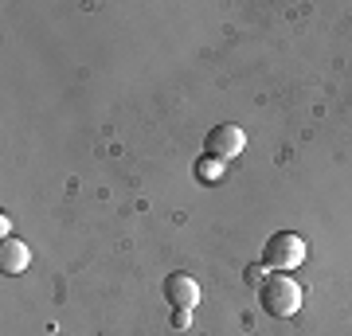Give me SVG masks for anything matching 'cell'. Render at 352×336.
Segmentation results:
<instances>
[{
    "label": "cell",
    "mask_w": 352,
    "mask_h": 336,
    "mask_svg": "<svg viewBox=\"0 0 352 336\" xmlns=\"http://www.w3.org/2000/svg\"><path fill=\"white\" fill-rule=\"evenodd\" d=\"M302 301H305L302 286L289 274H270L258 286V305H263V313L266 317H278V321H289L294 313L302 309Z\"/></svg>",
    "instance_id": "1"
},
{
    "label": "cell",
    "mask_w": 352,
    "mask_h": 336,
    "mask_svg": "<svg viewBox=\"0 0 352 336\" xmlns=\"http://www.w3.org/2000/svg\"><path fill=\"white\" fill-rule=\"evenodd\" d=\"M305 262V238L298 231H274L263 247V266L266 270H278V274H289Z\"/></svg>",
    "instance_id": "2"
},
{
    "label": "cell",
    "mask_w": 352,
    "mask_h": 336,
    "mask_svg": "<svg viewBox=\"0 0 352 336\" xmlns=\"http://www.w3.org/2000/svg\"><path fill=\"white\" fill-rule=\"evenodd\" d=\"M247 149V133H243V125L235 122H219L208 129V137H204V153L215 157V161H235L239 153Z\"/></svg>",
    "instance_id": "3"
},
{
    "label": "cell",
    "mask_w": 352,
    "mask_h": 336,
    "mask_svg": "<svg viewBox=\"0 0 352 336\" xmlns=\"http://www.w3.org/2000/svg\"><path fill=\"white\" fill-rule=\"evenodd\" d=\"M164 301L173 305V309H196L200 305V286H196V278L192 274H168L164 278Z\"/></svg>",
    "instance_id": "4"
},
{
    "label": "cell",
    "mask_w": 352,
    "mask_h": 336,
    "mask_svg": "<svg viewBox=\"0 0 352 336\" xmlns=\"http://www.w3.org/2000/svg\"><path fill=\"white\" fill-rule=\"evenodd\" d=\"M28 262H32V250H28V243H20V238H12V235L0 243V270H4L8 278L24 274Z\"/></svg>",
    "instance_id": "5"
},
{
    "label": "cell",
    "mask_w": 352,
    "mask_h": 336,
    "mask_svg": "<svg viewBox=\"0 0 352 336\" xmlns=\"http://www.w3.org/2000/svg\"><path fill=\"white\" fill-rule=\"evenodd\" d=\"M192 172H196V180H200V184H219V180H223V172H227V164L204 153L200 161H196V168H192Z\"/></svg>",
    "instance_id": "6"
},
{
    "label": "cell",
    "mask_w": 352,
    "mask_h": 336,
    "mask_svg": "<svg viewBox=\"0 0 352 336\" xmlns=\"http://www.w3.org/2000/svg\"><path fill=\"white\" fill-rule=\"evenodd\" d=\"M266 278H270V274H266V266H263V262H251V266L243 270V282H247V286H254V289L263 286Z\"/></svg>",
    "instance_id": "7"
},
{
    "label": "cell",
    "mask_w": 352,
    "mask_h": 336,
    "mask_svg": "<svg viewBox=\"0 0 352 336\" xmlns=\"http://www.w3.org/2000/svg\"><path fill=\"white\" fill-rule=\"evenodd\" d=\"M188 321H192L188 309H176V313H173V324H176V328H188Z\"/></svg>",
    "instance_id": "8"
}]
</instances>
